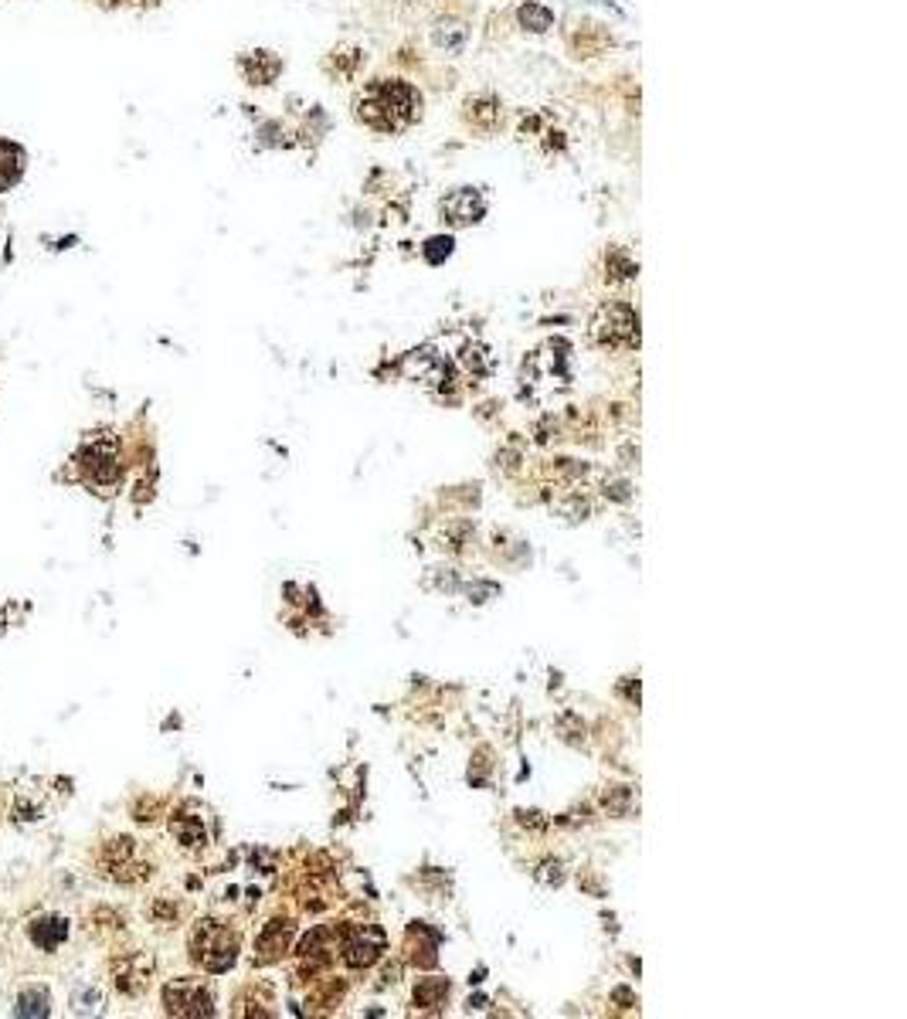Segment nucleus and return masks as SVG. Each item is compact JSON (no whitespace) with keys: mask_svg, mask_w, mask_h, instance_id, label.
<instances>
[{"mask_svg":"<svg viewBox=\"0 0 907 1019\" xmlns=\"http://www.w3.org/2000/svg\"><path fill=\"white\" fill-rule=\"evenodd\" d=\"M354 116L367 130L395 136L418 123V116H422V96H418L415 85L405 79H371L354 96Z\"/></svg>","mask_w":907,"mask_h":1019,"instance_id":"obj_1","label":"nucleus"},{"mask_svg":"<svg viewBox=\"0 0 907 1019\" xmlns=\"http://www.w3.org/2000/svg\"><path fill=\"white\" fill-rule=\"evenodd\" d=\"M592 340L602 347H636L639 344V313L629 303H605L592 316Z\"/></svg>","mask_w":907,"mask_h":1019,"instance_id":"obj_2","label":"nucleus"},{"mask_svg":"<svg viewBox=\"0 0 907 1019\" xmlns=\"http://www.w3.org/2000/svg\"><path fill=\"white\" fill-rule=\"evenodd\" d=\"M191 952L208 972H225L235 965L238 941H235V935H228L218 921H201L198 931H194V938H191Z\"/></svg>","mask_w":907,"mask_h":1019,"instance_id":"obj_3","label":"nucleus"},{"mask_svg":"<svg viewBox=\"0 0 907 1019\" xmlns=\"http://www.w3.org/2000/svg\"><path fill=\"white\" fill-rule=\"evenodd\" d=\"M164 1006L174 1016H215V999L201 982L177 979L164 989Z\"/></svg>","mask_w":907,"mask_h":1019,"instance_id":"obj_4","label":"nucleus"},{"mask_svg":"<svg viewBox=\"0 0 907 1019\" xmlns=\"http://www.w3.org/2000/svg\"><path fill=\"white\" fill-rule=\"evenodd\" d=\"M82 473L92 479V483H99V486H106V483H113V479L119 476V459H116V442L109 439V435H102V439L96 442H89L82 449Z\"/></svg>","mask_w":907,"mask_h":1019,"instance_id":"obj_5","label":"nucleus"},{"mask_svg":"<svg viewBox=\"0 0 907 1019\" xmlns=\"http://www.w3.org/2000/svg\"><path fill=\"white\" fill-rule=\"evenodd\" d=\"M483 214H486V201L476 187H459V191H452L449 198L442 201V221H449L452 228L476 225Z\"/></svg>","mask_w":907,"mask_h":1019,"instance_id":"obj_6","label":"nucleus"},{"mask_svg":"<svg viewBox=\"0 0 907 1019\" xmlns=\"http://www.w3.org/2000/svg\"><path fill=\"white\" fill-rule=\"evenodd\" d=\"M381 948H384V935L378 928L350 931V935L344 938V962L354 965V969H361V965L378 962Z\"/></svg>","mask_w":907,"mask_h":1019,"instance_id":"obj_7","label":"nucleus"},{"mask_svg":"<svg viewBox=\"0 0 907 1019\" xmlns=\"http://www.w3.org/2000/svg\"><path fill=\"white\" fill-rule=\"evenodd\" d=\"M238 68H242V75L252 85H272L279 79L282 62L272 51H245V55L238 58Z\"/></svg>","mask_w":907,"mask_h":1019,"instance_id":"obj_8","label":"nucleus"},{"mask_svg":"<svg viewBox=\"0 0 907 1019\" xmlns=\"http://www.w3.org/2000/svg\"><path fill=\"white\" fill-rule=\"evenodd\" d=\"M28 935L41 952H55V948L68 938V924H65V918H38L31 924Z\"/></svg>","mask_w":907,"mask_h":1019,"instance_id":"obj_9","label":"nucleus"},{"mask_svg":"<svg viewBox=\"0 0 907 1019\" xmlns=\"http://www.w3.org/2000/svg\"><path fill=\"white\" fill-rule=\"evenodd\" d=\"M466 119L476 126V130L490 133V130H496V123H500V102H496L493 96L469 99L466 102Z\"/></svg>","mask_w":907,"mask_h":1019,"instance_id":"obj_10","label":"nucleus"},{"mask_svg":"<svg viewBox=\"0 0 907 1019\" xmlns=\"http://www.w3.org/2000/svg\"><path fill=\"white\" fill-rule=\"evenodd\" d=\"M21 170H24L21 147L0 140V191H7V187H14L17 181H21Z\"/></svg>","mask_w":907,"mask_h":1019,"instance_id":"obj_11","label":"nucleus"},{"mask_svg":"<svg viewBox=\"0 0 907 1019\" xmlns=\"http://www.w3.org/2000/svg\"><path fill=\"white\" fill-rule=\"evenodd\" d=\"M170 829H174V836L181 839L184 846H204V826H201L198 816L177 812V816L170 819Z\"/></svg>","mask_w":907,"mask_h":1019,"instance_id":"obj_12","label":"nucleus"},{"mask_svg":"<svg viewBox=\"0 0 907 1019\" xmlns=\"http://www.w3.org/2000/svg\"><path fill=\"white\" fill-rule=\"evenodd\" d=\"M435 45L439 48H446V51H462V45H466V24L462 21H439V28H435Z\"/></svg>","mask_w":907,"mask_h":1019,"instance_id":"obj_13","label":"nucleus"},{"mask_svg":"<svg viewBox=\"0 0 907 1019\" xmlns=\"http://www.w3.org/2000/svg\"><path fill=\"white\" fill-rule=\"evenodd\" d=\"M517 17H520V24H524L527 31H537V34L547 31V28L554 24V14L547 11L544 4H524V7L517 11Z\"/></svg>","mask_w":907,"mask_h":1019,"instance_id":"obj_14","label":"nucleus"},{"mask_svg":"<svg viewBox=\"0 0 907 1019\" xmlns=\"http://www.w3.org/2000/svg\"><path fill=\"white\" fill-rule=\"evenodd\" d=\"M17 1016H48V992L45 989H28L17 999Z\"/></svg>","mask_w":907,"mask_h":1019,"instance_id":"obj_15","label":"nucleus"},{"mask_svg":"<svg viewBox=\"0 0 907 1019\" xmlns=\"http://www.w3.org/2000/svg\"><path fill=\"white\" fill-rule=\"evenodd\" d=\"M422 252H425V259H429L432 265H439L442 259H449V255H452V238L449 235H435V238L425 242Z\"/></svg>","mask_w":907,"mask_h":1019,"instance_id":"obj_16","label":"nucleus"},{"mask_svg":"<svg viewBox=\"0 0 907 1019\" xmlns=\"http://www.w3.org/2000/svg\"><path fill=\"white\" fill-rule=\"evenodd\" d=\"M442 996H449V986H446V982H422V986H418L415 989V1003H429V1006H435V1003H439V999Z\"/></svg>","mask_w":907,"mask_h":1019,"instance_id":"obj_17","label":"nucleus"},{"mask_svg":"<svg viewBox=\"0 0 907 1019\" xmlns=\"http://www.w3.org/2000/svg\"><path fill=\"white\" fill-rule=\"evenodd\" d=\"M605 265L612 269V276H615V279H632V276L639 272V265L632 262V259H626L622 252H612L609 259H605Z\"/></svg>","mask_w":907,"mask_h":1019,"instance_id":"obj_18","label":"nucleus"}]
</instances>
